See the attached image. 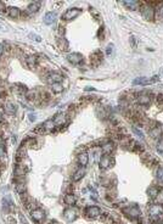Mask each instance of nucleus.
<instances>
[{
    "instance_id": "obj_1",
    "label": "nucleus",
    "mask_w": 163,
    "mask_h": 224,
    "mask_svg": "<svg viewBox=\"0 0 163 224\" xmlns=\"http://www.w3.org/2000/svg\"><path fill=\"white\" fill-rule=\"evenodd\" d=\"M148 214H150V219L153 223H158L160 222V217L163 214V206L160 203L152 205L148 208Z\"/></svg>"
},
{
    "instance_id": "obj_2",
    "label": "nucleus",
    "mask_w": 163,
    "mask_h": 224,
    "mask_svg": "<svg viewBox=\"0 0 163 224\" xmlns=\"http://www.w3.org/2000/svg\"><path fill=\"white\" fill-rule=\"evenodd\" d=\"M80 14H82V10L79 7H72V9H68L65 14L62 15V20L63 21H71V20L77 18Z\"/></svg>"
},
{
    "instance_id": "obj_3",
    "label": "nucleus",
    "mask_w": 163,
    "mask_h": 224,
    "mask_svg": "<svg viewBox=\"0 0 163 224\" xmlns=\"http://www.w3.org/2000/svg\"><path fill=\"white\" fill-rule=\"evenodd\" d=\"M141 14H143V17L147 21H152L155 18V10L152 6H150L147 2L144 4V6L141 7Z\"/></svg>"
},
{
    "instance_id": "obj_4",
    "label": "nucleus",
    "mask_w": 163,
    "mask_h": 224,
    "mask_svg": "<svg viewBox=\"0 0 163 224\" xmlns=\"http://www.w3.org/2000/svg\"><path fill=\"white\" fill-rule=\"evenodd\" d=\"M160 77L158 76H155L152 78H146V77H140V78H136L133 81L134 85H148V84H152V83H156L158 82Z\"/></svg>"
},
{
    "instance_id": "obj_5",
    "label": "nucleus",
    "mask_w": 163,
    "mask_h": 224,
    "mask_svg": "<svg viewBox=\"0 0 163 224\" xmlns=\"http://www.w3.org/2000/svg\"><path fill=\"white\" fill-rule=\"evenodd\" d=\"M30 217H32V219L34 222L40 223V222H43V219L45 218V212L42 208H35V210H33L30 212Z\"/></svg>"
},
{
    "instance_id": "obj_6",
    "label": "nucleus",
    "mask_w": 163,
    "mask_h": 224,
    "mask_svg": "<svg viewBox=\"0 0 163 224\" xmlns=\"http://www.w3.org/2000/svg\"><path fill=\"white\" fill-rule=\"evenodd\" d=\"M123 212H124L125 214H128V216H129L132 219L139 218V217H140V214H141V212H140V210L138 208V206H132V207H128V208L123 210Z\"/></svg>"
},
{
    "instance_id": "obj_7",
    "label": "nucleus",
    "mask_w": 163,
    "mask_h": 224,
    "mask_svg": "<svg viewBox=\"0 0 163 224\" xmlns=\"http://www.w3.org/2000/svg\"><path fill=\"white\" fill-rule=\"evenodd\" d=\"M85 214L89 217V218H96L101 214V210L97 207V206H89L87 210H85Z\"/></svg>"
},
{
    "instance_id": "obj_8",
    "label": "nucleus",
    "mask_w": 163,
    "mask_h": 224,
    "mask_svg": "<svg viewBox=\"0 0 163 224\" xmlns=\"http://www.w3.org/2000/svg\"><path fill=\"white\" fill-rule=\"evenodd\" d=\"M62 79H63V77L57 73V72H54V73H50L49 76H48V78H46V81H48V83L50 84H55V83H61L62 82Z\"/></svg>"
},
{
    "instance_id": "obj_9",
    "label": "nucleus",
    "mask_w": 163,
    "mask_h": 224,
    "mask_svg": "<svg viewBox=\"0 0 163 224\" xmlns=\"http://www.w3.org/2000/svg\"><path fill=\"white\" fill-rule=\"evenodd\" d=\"M67 60L73 65H79L83 62V55H80L79 53H72L67 56Z\"/></svg>"
},
{
    "instance_id": "obj_10",
    "label": "nucleus",
    "mask_w": 163,
    "mask_h": 224,
    "mask_svg": "<svg viewBox=\"0 0 163 224\" xmlns=\"http://www.w3.org/2000/svg\"><path fill=\"white\" fill-rule=\"evenodd\" d=\"M63 217H65V219L67 221V222H73L74 219L77 218V212L73 208H66V210L63 211Z\"/></svg>"
},
{
    "instance_id": "obj_11",
    "label": "nucleus",
    "mask_w": 163,
    "mask_h": 224,
    "mask_svg": "<svg viewBox=\"0 0 163 224\" xmlns=\"http://www.w3.org/2000/svg\"><path fill=\"white\" fill-rule=\"evenodd\" d=\"M113 160L108 156V155H104L101 158H100V168L101 169H107V168L111 167Z\"/></svg>"
},
{
    "instance_id": "obj_12",
    "label": "nucleus",
    "mask_w": 163,
    "mask_h": 224,
    "mask_svg": "<svg viewBox=\"0 0 163 224\" xmlns=\"http://www.w3.org/2000/svg\"><path fill=\"white\" fill-rule=\"evenodd\" d=\"M4 111H5L6 114L12 116V114H15L16 111H17V106H16L14 102H7V104L4 106Z\"/></svg>"
},
{
    "instance_id": "obj_13",
    "label": "nucleus",
    "mask_w": 163,
    "mask_h": 224,
    "mask_svg": "<svg viewBox=\"0 0 163 224\" xmlns=\"http://www.w3.org/2000/svg\"><path fill=\"white\" fill-rule=\"evenodd\" d=\"M78 163L82 167H85L89 163V156H88L87 152H82V154L78 155Z\"/></svg>"
},
{
    "instance_id": "obj_14",
    "label": "nucleus",
    "mask_w": 163,
    "mask_h": 224,
    "mask_svg": "<svg viewBox=\"0 0 163 224\" xmlns=\"http://www.w3.org/2000/svg\"><path fill=\"white\" fill-rule=\"evenodd\" d=\"M84 173H85L84 167L78 168V169H77V170L73 173V175H72V180H73V182H78V180H80V179L84 177Z\"/></svg>"
},
{
    "instance_id": "obj_15",
    "label": "nucleus",
    "mask_w": 163,
    "mask_h": 224,
    "mask_svg": "<svg viewBox=\"0 0 163 224\" xmlns=\"http://www.w3.org/2000/svg\"><path fill=\"white\" fill-rule=\"evenodd\" d=\"M56 12H48V14L44 16V23L46 25H52V23H55V21H56Z\"/></svg>"
},
{
    "instance_id": "obj_16",
    "label": "nucleus",
    "mask_w": 163,
    "mask_h": 224,
    "mask_svg": "<svg viewBox=\"0 0 163 224\" xmlns=\"http://www.w3.org/2000/svg\"><path fill=\"white\" fill-rule=\"evenodd\" d=\"M40 5H42V2H40V1H34V2L29 4V5H28V7H27L28 14H35V12L40 9Z\"/></svg>"
},
{
    "instance_id": "obj_17",
    "label": "nucleus",
    "mask_w": 163,
    "mask_h": 224,
    "mask_svg": "<svg viewBox=\"0 0 163 224\" xmlns=\"http://www.w3.org/2000/svg\"><path fill=\"white\" fill-rule=\"evenodd\" d=\"M113 150H115V144L112 141L105 142L104 145H102V152H104V155H110Z\"/></svg>"
},
{
    "instance_id": "obj_18",
    "label": "nucleus",
    "mask_w": 163,
    "mask_h": 224,
    "mask_svg": "<svg viewBox=\"0 0 163 224\" xmlns=\"http://www.w3.org/2000/svg\"><path fill=\"white\" fill-rule=\"evenodd\" d=\"M138 102L141 105V106H147L151 102V98L150 95H145V94H141L138 96Z\"/></svg>"
},
{
    "instance_id": "obj_19",
    "label": "nucleus",
    "mask_w": 163,
    "mask_h": 224,
    "mask_svg": "<svg viewBox=\"0 0 163 224\" xmlns=\"http://www.w3.org/2000/svg\"><path fill=\"white\" fill-rule=\"evenodd\" d=\"M63 201H65V203H66V205H68V206H72V205H75V202H77V198H75V196H74L73 194H67V195L65 196Z\"/></svg>"
},
{
    "instance_id": "obj_20",
    "label": "nucleus",
    "mask_w": 163,
    "mask_h": 224,
    "mask_svg": "<svg viewBox=\"0 0 163 224\" xmlns=\"http://www.w3.org/2000/svg\"><path fill=\"white\" fill-rule=\"evenodd\" d=\"M7 12H9V16L12 17V18H17V17L20 16V14H21L20 9H18V7H15V6H10V7L7 9Z\"/></svg>"
},
{
    "instance_id": "obj_21",
    "label": "nucleus",
    "mask_w": 163,
    "mask_h": 224,
    "mask_svg": "<svg viewBox=\"0 0 163 224\" xmlns=\"http://www.w3.org/2000/svg\"><path fill=\"white\" fill-rule=\"evenodd\" d=\"M37 63H38L37 56H28V57H27V65H28L29 68H35Z\"/></svg>"
},
{
    "instance_id": "obj_22",
    "label": "nucleus",
    "mask_w": 163,
    "mask_h": 224,
    "mask_svg": "<svg viewBox=\"0 0 163 224\" xmlns=\"http://www.w3.org/2000/svg\"><path fill=\"white\" fill-rule=\"evenodd\" d=\"M147 194L150 197H152V198H155L156 196L160 194V189L157 188V186H151L150 189L147 190Z\"/></svg>"
},
{
    "instance_id": "obj_23",
    "label": "nucleus",
    "mask_w": 163,
    "mask_h": 224,
    "mask_svg": "<svg viewBox=\"0 0 163 224\" xmlns=\"http://www.w3.org/2000/svg\"><path fill=\"white\" fill-rule=\"evenodd\" d=\"M123 5H125L130 10H136L139 6V2H136V1H123Z\"/></svg>"
},
{
    "instance_id": "obj_24",
    "label": "nucleus",
    "mask_w": 163,
    "mask_h": 224,
    "mask_svg": "<svg viewBox=\"0 0 163 224\" xmlns=\"http://www.w3.org/2000/svg\"><path fill=\"white\" fill-rule=\"evenodd\" d=\"M65 121H66V118H65V116H63V114H57V116L54 118L55 126H62V124L65 123Z\"/></svg>"
},
{
    "instance_id": "obj_25",
    "label": "nucleus",
    "mask_w": 163,
    "mask_h": 224,
    "mask_svg": "<svg viewBox=\"0 0 163 224\" xmlns=\"http://www.w3.org/2000/svg\"><path fill=\"white\" fill-rule=\"evenodd\" d=\"M16 191L18 193V194H21V195H23L25 193H26V185L23 184V183H17L15 186Z\"/></svg>"
},
{
    "instance_id": "obj_26",
    "label": "nucleus",
    "mask_w": 163,
    "mask_h": 224,
    "mask_svg": "<svg viewBox=\"0 0 163 224\" xmlns=\"http://www.w3.org/2000/svg\"><path fill=\"white\" fill-rule=\"evenodd\" d=\"M51 89H52L54 93L59 94V93H61V91L63 90V86H62L61 83H55V84H51Z\"/></svg>"
},
{
    "instance_id": "obj_27",
    "label": "nucleus",
    "mask_w": 163,
    "mask_h": 224,
    "mask_svg": "<svg viewBox=\"0 0 163 224\" xmlns=\"http://www.w3.org/2000/svg\"><path fill=\"white\" fill-rule=\"evenodd\" d=\"M150 133H151V135H152L153 138H158V137L161 135V128H160V127H153Z\"/></svg>"
},
{
    "instance_id": "obj_28",
    "label": "nucleus",
    "mask_w": 163,
    "mask_h": 224,
    "mask_svg": "<svg viewBox=\"0 0 163 224\" xmlns=\"http://www.w3.org/2000/svg\"><path fill=\"white\" fill-rule=\"evenodd\" d=\"M156 175H157V180L160 183H163V167H158Z\"/></svg>"
},
{
    "instance_id": "obj_29",
    "label": "nucleus",
    "mask_w": 163,
    "mask_h": 224,
    "mask_svg": "<svg viewBox=\"0 0 163 224\" xmlns=\"http://www.w3.org/2000/svg\"><path fill=\"white\" fill-rule=\"evenodd\" d=\"M15 175L16 177H22L23 175V173H25V170H23V167H20V166H17L15 168Z\"/></svg>"
},
{
    "instance_id": "obj_30",
    "label": "nucleus",
    "mask_w": 163,
    "mask_h": 224,
    "mask_svg": "<svg viewBox=\"0 0 163 224\" xmlns=\"http://www.w3.org/2000/svg\"><path fill=\"white\" fill-rule=\"evenodd\" d=\"M133 132L136 134V135H138V137H139V138H140V139H144V133H143L140 129H138L136 127H133Z\"/></svg>"
},
{
    "instance_id": "obj_31",
    "label": "nucleus",
    "mask_w": 163,
    "mask_h": 224,
    "mask_svg": "<svg viewBox=\"0 0 163 224\" xmlns=\"http://www.w3.org/2000/svg\"><path fill=\"white\" fill-rule=\"evenodd\" d=\"M113 53V44H110L108 46H107V49H106V54L107 55H111Z\"/></svg>"
},
{
    "instance_id": "obj_32",
    "label": "nucleus",
    "mask_w": 163,
    "mask_h": 224,
    "mask_svg": "<svg viewBox=\"0 0 163 224\" xmlns=\"http://www.w3.org/2000/svg\"><path fill=\"white\" fill-rule=\"evenodd\" d=\"M157 104L158 105H163V94H160L157 96Z\"/></svg>"
},
{
    "instance_id": "obj_33",
    "label": "nucleus",
    "mask_w": 163,
    "mask_h": 224,
    "mask_svg": "<svg viewBox=\"0 0 163 224\" xmlns=\"http://www.w3.org/2000/svg\"><path fill=\"white\" fill-rule=\"evenodd\" d=\"M157 151L163 154V142H160V144L157 145Z\"/></svg>"
},
{
    "instance_id": "obj_34",
    "label": "nucleus",
    "mask_w": 163,
    "mask_h": 224,
    "mask_svg": "<svg viewBox=\"0 0 163 224\" xmlns=\"http://www.w3.org/2000/svg\"><path fill=\"white\" fill-rule=\"evenodd\" d=\"M37 119V116H35V113H29V121L30 122H34Z\"/></svg>"
},
{
    "instance_id": "obj_35",
    "label": "nucleus",
    "mask_w": 163,
    "mask_h": 224,
    "mask_svg": "<svg viewBox=\"0 0 163 224\" xmlns=\"http://www.w3.org/2000/svg\"><path fill=\"white\" fill-rule=\"evenodd\" d=\"M30 37H32V38H34V40H35V42H40V40H42V38H40L39 35H35V34H30Z\"/></svg>"
},
{
    "instance_id": "obj_36",
    "label": "nucleus",
    "mask_w": 163,
    "mask_h": 224,
    "mask_svg": "<svg viewBox=\"0 0 163 224\" xmlns=\"http://www.w3.org/2000/svg\"><path fill=\"white\" fill-rule=\"evenodd\" d=\"M4 156V146H2V144L0 142V157H2Z\"/></svg>"
},
{
    "instance_id": "obj_37",
    "label": "nucleus",
    "mask_w": 163,
    "mask_h": 224,
    "mask_svg": "<svg viewBox=\"0 0 163 224\" xmlns=\"http://www.w3.org/2000/svg\"><path fill=\"white\" fill-rule=\"evenodd\" d=\"M158 15H160V16H161V17L163 18V5L161 6V7H160V10H158Z\"/></svg>"
},
{
    "instance_id": "obj_38",
    "label": "nucleus",
    "mask_w": 163,
    "mask_h": 224,
    "mask_svg": "<svg viewBox=\"0 0 163 224\" xmlns=\"http://www.w3.org/2000/svg\"><path fill=\"white\" fill-rule=\"evenodd\" d=\"M4 9H5V4L0 1V11H4Z\"/></svg>"
},
{
    "instance_id": "obj_39",
    "label": "nucleus",
    "mask_w": 163,
    "mask_h": 224,
    "mask_svg": "<svg viewBox=\"0 0 163 224\" xmlns=\"http://www.w3.org/2000/svg\"><path fill=\"white\" fill-rule=\"evenodd\" d=\"M2 53H4V46L2 44H0V55H2Z\"/></svg>"
},
{
    "instance_id": "obj_40",
    "label": "nucleus",
    "mask_w": 163,
    "mask_h": 224,
    "mask_svg": "<svg viewBox=\"0 0 163 224\" xmlns=\"http://www.w3.org/2000/svg\"><path fill=\"white\" fill-rule=\"evenodd\" d=\"M2 121V114H1V112H0V122Z\"/></svg>"
}]
</instances>
